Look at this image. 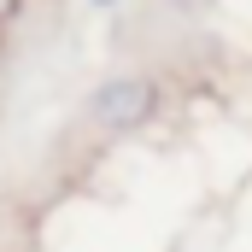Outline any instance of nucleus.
<instances>
[{
  "mask_svg": "<svg viewBox=\"0 0 252 252\" xmlns=\"http://www.w3.org/2000/svg\"><path fill=\"white\" fill-rule=\"evenodd\" d=\"M170 6H182V12H193V18H199V12H211V0H170Z\"/></svg>",
  "mask_w": 252,
  "mask_h": 252,
  "instance_id": "nucleus-2",
  "label": "nucleus"
},
{
  "mask_svg": "<svg viewBox=\"0 0 252 252\" xmlns=\"http://www.w3.org/2000/svg\"><path fill=\"white\" fill-rule=\"evenodd\" d=\"M18 6H24V0H0V24H12V18H18Z\"/></svg>",
  "mask_w": 252,
  "mask_h": 252,
  "instance_id": "nucleus-3",
  "label": "nucleus"
},
{
  "mask_svg": "<svg viewBox=\"0 0 252 252\" xmlns=\"http://www.w3.org/2000/svg\"><path fill=\"white\" fill-rule=\"evenodd\" d=\"M94 6H124V0H94Z\"/></svg>",
  "mask_w": 252,
  "mask_h": 252,
  "instance_id": "nucleus-4",
  "label": "nucleus"
},
{
  "mask_svg": "<svg viewBox=\"0 0 252 252\" xmlns=\"http://www.w3.org/2000/svg\"><path fill=\"white\" fill-rule=\"evenodd\" d=\"M158 112V88H153V76H106L100 88H94V100H88V118L106 129V135H129V129H141L147 118Z\"/></svg>",
  "mask_w": 252,
  "mask_h": 252,
  "instance_id": "nucleus-1",
  "label": "nucleus"
}]
</instances>
